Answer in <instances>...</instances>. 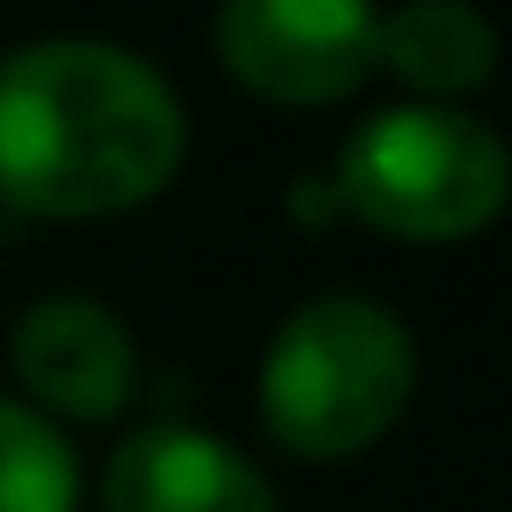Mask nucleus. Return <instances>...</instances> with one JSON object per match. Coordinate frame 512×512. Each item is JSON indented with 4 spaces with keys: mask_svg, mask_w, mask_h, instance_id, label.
Listing matches in <instances>:
<instances>
[{
    "mask_svg": "<svg viewBox=\"0 0 512 512\" xmlns=\"http://www.w3.org/2000/svg\"><path fill=\"white\" fill-rule=\"evenodd\" d=\"M190 155L176 85L127 43L36 36L0 57V204L50 225L155 204Z\"/></svg>",
    "mask_w": 512,
    "mask_h": 512,
    "instance_id": "obj_1",
    "label": "nucleus"
},
{
    "mask_svg": "<svg viewBox=\"0 0 512 512\" xmlns=\"http://www.w3.org/2000/svg\"><path fill=\"white\" fill-rule=\"evenodd\" d=\"M421 379L414 330L372 295H309L260 358V428L302 463H344L393 435Z\"/></svg>",
    "mask_w": 512,
    "mask_h": 512,
    "instance_id": "obj_2",
    "label": "nucleus"
},
{
    "mask_svg": "<svg viewBox=\"0 0 512 512\" xmlns=\"http://www.w3.org/2000/svg\"><path fill=\"white\" fill-rule=\"evenodd\" d=\"M337 218H358L379 239L400 246H456L498 225L512 197V155L498 127H484L470 106H379L365 113L337 162H330Z\"/></svg>",
    "mask_w": 512,
    "mask_h": 512,
    "instance_id": "obj_3",
    "label": "nucleus"
},
{
    "mask_svg": "<svg viewBox=\"0 0 512 512\" xmlns=\"http://www.w3.org/2000/svg\"><path fill=\"white\" fill-rule=\"evenodd\" d=\"M218 71L281 113H316L379 78V0H218Z\"/></svg>",
    "mask_w": 512,
    "mask_h": 512,
    "instance_id": "obj_4",
    "label": "nucleus"
},
{
    "mask_svg": "<svg viewBox=\"0 0 512 512\" xmlns=\"http://www.w3.org/2000/svg\"><path fill=\"white\" fill-rule=\"evenodd\" d=\"M8 365H15V400H29L36 414H50L57 428H106L134 407L141 393V351L120 309L92 302V295H43L22 309L15 337H8Z\"/></svg>",
    "mask_w": 512,
    "mask_h": 512,
    "instance_id": "obj_5",
    "label": "nucleus"
},
{
    "mask_svg": "<svg viewBox=\"0 0 512 512\" xmlns=\"http://www.w3.org/2000/svg\"><path fill=\"white\" fill-rule=\"evenodd\" d=\"M99 512H281L274 477L197 421H148L113 442Z\"/></svg>",
    "mask_w": 512,
    "mask_h": 512,
    "instance_id": "obj_6",
    "label": "nucleus"
},
{
    "mask_svg": "<svg viewBox=\"0 0 512 512\" xmlns=\"http://www.w3.org/2000/svg\"><path fill=\"white\" fill-rule=\"evenodd\" d=\"M379 71L428 106H456L491 85L498 29L477 0H400L379 8Z\"/></svg>",
    "mask_w": 512,
    "mask_h": 512,
    "instance_id": "obj_7",
    "label": "nucleus"
},
{
    "mask_svg": "<svg viewBox=\"0 0 512 512\" xmlns=\"http://www.w3.org/2000/svg\"><path fill=\"white\" fill-rule=\"evenodd\" d=\"M0 512H85L71 435L15 393H0Z\"/></svg>",
    "mask_w": 512,
    "mask_h": 512,
    "instance_id": "obj_8",
    "label": "nucleus"
}]
</instances>
